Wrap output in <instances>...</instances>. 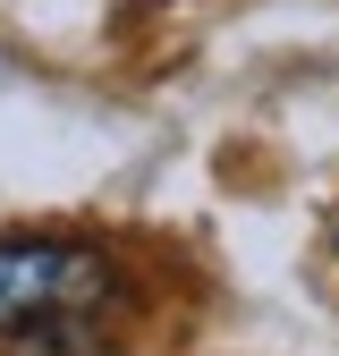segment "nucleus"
<instances>
[{"label":"nucleus","mask_w":339,"mask_h":356,"mask_svg":"<svg viewBox=\"0 0 339 356\" xmlns=\"http://www.w3.org/2000/svg\"><path fill=\"white\" fill-rule=\"evenodd\" d=\"M110 289V263L85 246L51 238H0V339H17L34 323H68L76 305H94Z\"/></svg>","instance_id":"nucleus-1"},{"label":"nucleus","mask_w":339,"mask_h":356,"mask_svg":"<svg viewBox=\"0 0 339 356\" xmlns=\"http://www.w3.org/2000/svg\"><path fill=\"white\" fill-rule=\"evenodd\" d=\"M17 356H102V339L68 314V323H42V331H34V348H17Z\"/></svg>","instance_id":"nucleus-2"}]
</instances>
